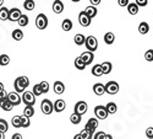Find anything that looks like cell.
I'll return each instance as SVG.
<instances>
[{"label": "cell", "mask_w": 153, "mask_h": 139, "mask_svg": "<svg viewBox=\"0 0 153 139\" xmlns=\"http://www.w3.org/2000/svg\"><path fill=\"white\" fill-rule=\"evenodd\" d=\"M88 110V105L85 102V101H79L77 104L75 105V108H74V113H77V115L82 116L87 112Z\"/></svg>", "instance_id": "cell-8"}, {"label": "cell", "mask_w": 153, "mask_h": 139, "mask_svg": "<svg viewBox=\"0 0 153 139\" xmlns=\"http://www.w3.org/2000/svg\"><path fill=\"white\" fill-rule=\"evenodd\" d=\"M0 139H5V133H1V132H0Z\"/></svg>", "instance_id": "cell-51"}, {"label": "cell", "mask_w": 153, "mask_h": 139, "mask_svg": "<svg viewBox=\"0 0 153 139\" xmlns=\"http://www.w3.org/2000/svg\"><path fill=\"white\" fill-rule=\"evenodd\" d=\"M105 108H107V111H108L109 115H114V113H117V111H118V106H117V104H114V102L107 104Z\"/></svg>", "instance_id": "cell-24"}, {"label": "cell", "mask_w": 153, "mask_h": 139, "mask_svg": "<svg viewBox=\"0 0 153 139\" xmlns=\"http://www.w3.org/2000/svg\"><path fill=\"white\" fill-rule=\"evenodd\" d=\"M12 38H14L15 41H21L23 38V31L20 30V29H16L12 31Z\"/></svg>", "instance_id": "cell-22"}, {"label": "cell", "mask_w": 153, "mask_h": 139, "mask_svg": "<svg viewBox=\"0 0 153 139\" xmlns=\"http://www.w3.org/2000/svg\"><path fill=\"white\" fill-rule=\"evenodd\" d=\"M53 107H54V111L55 112H62L66 108V104L64 100H56L55 102L53 104Z\"/></svg>", "instance_id": "cell-15"}, {"label": "cell", "mask_w": 153, "mask_h": 139, "mask_svg": "<svg viewBox=\"0 0 153 139\" xmlns=\"http://www.w3.org/2000/svg\"><path fill=\"white\" fill-rule=\"evenodd\" d=\"M7 100H9V102L12 105V106H19L20 104H21V97H20V95L16 92V91H14V92H9V96H7Z\"/></svg>", "instance_id": "cell-11"}, {"label": "cell", "mask_w": 153, "mask_h": 139, "mask_svg": "<svg viewBox=\"0 0 153 139\" xmlns=\"http://www.w3.org/2000/svg\"><path fill=\"white\" fill-rule=\"evenodd\" d=\"M136 5L137 6H146L147 4H148V2H147V0H136Z\"/></svg>", "instance_id": "cell-46"}, {"label": "cell", "mask_w": 153, "mask_h": 139, "mask_svg": "<svg viewBox=\"0 0 153 139\" xmlns=\"http://www.w3.org/2000/svg\"><path fill=\"white\" fill-rule=\"evenodd\" d=\"M105 139H113V137H111L110 134H107V135H105Z\"/></svg>", "instance_id": "cell-53"}, {"label": "cell", "mask_w": 153, "mask_h": 139, "mask_svg": "<svg viewBox=\"0 0 153 139\" xmlns=\"http://www.w3.org/2000/svg\"><path fill=\"white\" fill-rule=\"evenodd\" d=\"M11 123L15 128H21V116H14L11 119Z\"/></svg>", "instance_id": "cell-36"}, {"label": "cell", "mask_w": 153, "mask_h": 139, "mask_svg": "<svg viewBox=\"0 0 153 139\" xmlns=\"http://www.w3.org/2000/svg\"><path fill=\"white\" fill-rule=\"evenodd\" d=\"M70 122L72 124H79L81 122V116L77 115V113H72V115L70 116Z\"/></svg>", "instance_id": "cell-38"}, {"label": "cell", "mask_w": 153, "mask_h": 139, "mask_svg": "<svg viewBox=\"0 0 153 139\" xmlns=\"http://www.w3.org/2000/svg\"><path fill=\"white\" fill-rule=\"evenodd\" d=\"M53 11L55 12V14H61V12L64 11V3L60 2V0H55V2L53 3Z\"/></svg>", "instance_id": "cell-16"}, {"label": "cell", "mask_w": 153, "mask_h": 139, "mask_svg": "<svg viewBox=\"0 0 153 139\" xmlns=\"http://www.w3.org/2000/svg\"><path fill=\"white\" fill-rule=\"evenodd\" d=\"M74 139H82V137H81V134H76L74 137Z\"/></svg>", "instance_id": "cell-50"}, {"label": "cell", "mask_w": 153, "mask_h": 139, "mask_svg": "<svg viewBox=\"0 0 153 139\" xmlns=\"http://www.w3.org/2000/svg\"><path fill=\"white\" fill-rule=\"evenodd\" d=\"M127 11H129L130 15H136L138 12V6L136 5V3H130L127 5Z\"/></svg>", "instance_id": "cell-27"}, {"label": "cell", "mask_w": 153, "mask_h": 139, "mask_svg": "<svg viewBox=\"0 0 153 139\" xmlns=\"http://www.w3.org/2000/svg\"><path fill=\"white\" fill-rule=\"evenodd\" d=\"M85 12H86V15L88 16V17H90L91 20L97 15V9H96V6H92V5H90V6H87L86 8V10H85Z\"/></svg>", "instance_id": "cell-18"}, {"label": "cell", "mask_w": 153, "mask_h": 139, "mask_svg": "<svg viewBox=\"0 0 153 139\" xmlns=\"http://www.w3.org/2000/svg\"><path fill=\"white\" fill-rule=\"evenodd\" d=\"M11 139H23V138H22V134H20V133H15V134H12Z\"/></svg>", "instance_id": "cell-48"}, {"label": "cell", "mask_w": 153, "mask_h": 139, "mask_svg": "<svg viewBox=\"0 0 153 139\" xmlns=\"http://www.w3.org/2000/svg\"><path fill=\"white\" fill-rule=\"evenodd\" d=\"M80 134H81L82 139H92V138H93V134H91L90 132H87V131H85V129H83Z\"/></svg>", "instance_id": "cell-42"}, {"label": "cell", "mask_w": 153, "mask_h": 139, "mask_svg": "<svg viewBox=\"0 0 153 139\" xmlns=\"http://www.w3.org/2000/svg\"><path fill=\"white\" fill-rule=\"evenodd\" d=\"M9 12H10V10L7 8H5V6L0 8V20H1V21L9 20Z\"/></svg>", "instance_id": "cell-20"}, {"label": "cell", "mask_w": 153, "mask_h": 139, "mask_svg": "<svg viewBox=\"0 0 153 139\" xmlns=\"http://www.w3.org/2000/svg\"><path fill=\"white\" fill-rule=\"evenodd\" d=\"M39 85H41V89H42V92L43 94H47L49 91V84L47 81H42Z\"/></svg>", "instance_id": "cell-41"}, {"label": "cell", "mask_w": 153, "mask_h": 139, "mask_svg": "<svg viewBox=\"0 0 153 139\" xmlns=\"http://www.w3.org/2000/svg\"><path fill=\"white\" fill-rule=\"evenodd\" d=\"M31 125V119L26 116H21V127L23 128H28Z\"/></svg>", "instance_id": "cell-35"}, {"label": "cell", "mask_w": 153, "mask_h": 139, "mask_svg": "<svg viewBox=\"0 0 153 139\" xmlns=\"http://www.w3.org/2000/svg\"><path fill=\"white\" fill-rule=\"evenodd\" d=\"M36 26L38 30H45L48 27V17L44 14H39L36 17Z\"/></svg>", "instance_id": "cell-4"}, {"label": "cell", "mask_w": 153, "mask_h": 139, "mask_svg": "<svg viewBox=\"0 0 153 139\" xmlns=\"http://www.w3.org/2000/svg\"><path fill=\"white\" fill-rule=\"evenodd\" d=\"M100 3V0H91V4H92V6H94V5H98Z\"/></svg>", "instance_id": "cell-49"}, {"label": "cell", "mask_w": 153, "mask_h": 139, "mask_svg": "<svg viewBox=\"0 0 153 139\" xmlns=\"http://www.w3.org/2000/svg\"><path fill=\"white\" fill-rule=\"evenodd\" d=\"M4 5V0H0V6Z\"/></svg>", "instance_id": "cell-54"}, {"label": "cell", "mask_w": 153, "mask_h": 139, "mask_svg": "<svg viewBox=\"0 0 153 139\" xmlns=\"http://www.w3.org/2000/svg\"><path fill=\"white\" fill-rule=\"evenodd\" d=\"M75 67L77 68L79 70H83V69H85L87 65L85 64V63H83V60H82L80 57H77V58L75 59Z\"/></svg>", "instance_id": "cell-29"}, {"label": "cell", "mask_w": 153, "mask_h": 139, "mask_svg": "<svg viewBox=\"0 0 153 139\" xmlns=\"http://www.w3.org/2000/svg\"><path fill=\"white\" fill-rule=\"evenodd\" d=\"M97 128H98V119L97 118H90L85 125V131L90 132L91 134H93Z\"/></svg>", "instance_id": "cell-9"}, {"label": "cell", "mask_w": 153, "mask_h": 139, "mask_svg": "<svg viewBox=\"0 0 153 139\" xmlns=\"http://www.w3.org/2000/svg\"><path fill=\"white\" fill-rule=\"evenodd\" d=\"M30 85V79L27 78V77H19V78H16V80H15V83H14V86H15V91L17 92V94H20V92H25L26 91V87Z\"/></svg>", "instance_id": "cell-1"}, {"label": "cell", "mask_w": 153, "mask_h": 139, "mask_svg": "<svg viewBox=\"0 0 153 139\" xmlns=\"http://www.w3.org/2000/svg\"><path fill=\"white\" fill-rule=\"evenodd\" d=\"M1 90H4V84L0 81V91H1Z\"/></svg>", "instance_id": "cell-52"}, {"label": "cell", "mask_w": 153, "mask_h": 139, "mask_svg": "<svg viewBox=\"0 0 153 139\" xmlns=\"http://www.w3.org/2000/svg\"><path fill=\"white\" fill-rule=\"evenodd\" d=\"M93 91L97 96H102L105 92V85H103L102 83H97L93 85Z\"/></svg>", "instance_id": "cell-14"}, {"label": "cell", "mask_w": 153, "mask_h": 139, "mask_svg": "<svg viewBox=\"0 0 153 139\" xmlns=\"http://www.w3.org/2000/svg\"><path fill=\"white\" fill-rule=\"evenodd\" d=\"M9 64H10V57L7 54H1L0 56V65L5 67V65H9Z\"/></svg>", "instance_id": "cell-31"}, {"label": "cell", "mask_w": 153, "mask_h": 139, "mask_svg": "<svg viewBox=\"0 0 153 139\" xmlns=\"http://www.w3.org/2000/svg\"><path fill=\"white\" fill-rule=\"evenodd\" d=\"M7 129H9L7 122L5 119H3V118H0V132H1V133H6Z\"/></svg>", "instance_id": "cell-37"}, {"label": "cell", "mask_w": 153, "mask_h": 139, "mask_svg": "<svg viewBox=\"0 0 153 139\" xmlns=\"http://www.w3.org/2000/svg\"><path fill=\"white\" fill-rule=\"evenodd\" d=\"M118 4H119L120 6H127V5H129L130 3H129V0H119Z\"/></svg>", "instance_id": "cell-47"}, {"label": "cell", "mask_w": 153, "mask_h": 139, "mask_svg": "<svg viewBox=\"0 0 153 139\" xmlns=\"http://www.w3.org/2000/svg\"><path fill=\"white\" fill-rule=\"evenodd\" d=\"M119 84L117 81H109L105 84V92L109 95H115L119 91Z\"/></svg>", "instance_id": "cell-7"}, {"label": "cell", "mask_w": 153, "mask_h": 139, "mask_svg": "<svg viewBox=\"0 0 153 139\" xmlns=\"http://www.w3.org/2000/svg\"><path fill=\"white\" fill-rule=\"evenodd\" d=\"M146 137L148 139H153V127H148L146 129Z\"/></svg>", "instance_id": "cell-44"}, {"label": "cell", "mask_w": 153, "mask_h": 139, "mask_svg": "<svg viewBox=\"0 0 153 139\" xmlns=\"http://www.w3.org/2000/svg\"><path fill=\"white\" fill-rule=\"evenodd\" d=\"M33 95L34 96H41L43 92H42V89H41V85L39 84H36L34 86H33Z\"/></svg>", "instance_id": "cell-39"}, {"label": "cell", "mask_w": 153, "mask_h": 139, "mask_svg": "<svg viewBox=\"0 0 153 139\" xmlns=\"http://www.w3.org/2000/svg\"><path fill=\"white\" fill-rule=\"evenodd\" d=\"M92 74L94 77H102L103 75V69H102V64H96L92 68Z\"/></svg>", "instance_id": "cell-25"}, {"label": "cell", "mask_w": 153, "mask_h": 139, "mask_svg": "<svg viewBox=\"0 0 153 139\" xmlns=\"http://www.w3.org/2000/svg\"><path fill=\"white\" fill-rule=\"evenodd\" d=\"M21 16H22V12H21L20 9H17V8L10 9V12H9V20H10V21H12V22L19 21Z\"/></svg>", "instance_id": "cell-10"}, {"label": "cell", "mask_w": 153, "mask_h": 139, "mask_svg": "<svg viewBox=\"0 0 153 139\" xmlns=\"http://www.w3.org/2000/svg\"><path fill=\"white\" fill-rule=\"evenodd\" d=\"M74 41H75V43L77 44V46H82V44H85L86 38H85V36H83V35L77 33V35H75V37H74Z\"/></svg>", "instance_id": "cell-23"}, {"label": "cell", "mask_w": 153, "mask_h": 139, "mask_svg": "<svg viewBox=\"0 0 153 139\" xmlns=\"http://www.w3.org/2000/svg\"><path fill=\"white\" fill-rule=\"evenodd\" d=\"M61 29L65 31V32H69L72 30V21L70 19H65L61 23Z\"/></svg>", "instance_id": "cell-19"}, {"label": "cell", "mask_w": 153, "mask_h": 139, "mask_svg": "<svg viewBox=\"0 0 153 139\" xmlns=\"http://www.w3.org/2000/svg\"><path fill=\"white\" fill-rule=\"evenodd\" d=\"M105 135H107V133H104V132H98L94 134V139H105Z\"/></svg>", "instance_id": "cell-45"}, {"label": "cell", "mask_w": 153, "mask_h": 139, "mask_svg": "<svg viewBox=\"0 0 153 139\" xmlns=\"http://www.w3.org/2000/svg\"><path fill=\"white\" fill-rule=\"evenodd\" d=\"M17 22H19V25H20L21 27L27 26V25H28V22H30V20H28V16H27V15H23V14H22V16L20 17V20H19Z\"/></svg>", "instance_id": "cell-34"}, {"label": "cell", "mask_w": 153, "mask_h": 139, "mask_svg": "<svg viewBox=\"0 0 153 139\" xmlns=\"http://www.w3.org/2000/svg\"><path fill=\"white\" fill-rule=\"evenodd\" d=\"M23 116H26L28 118H31L32 116H34V108L33 107H30V106H26L23 110Z\"/></svg>", "instance_id": "cell-30"}, {"label": "cell", "mask_w": 153, "mask_h": 139, "mask_svg": "<svg viewBox=\"0 0 153 139\" xmlns=\"http://www.w3.org/2000/svg\"><path fill=\"white\" fill-rule=\"evenodd\" d=\"M0 107H1L4 111H7V112L14 108V106L9 102V100H5V101H3V102H0Z\"/></svg>", "instance_id": "cell-32"}, {"label": "cell", "mask_w": 153, "mask_h": 139, "mask_svg": "<svg viewBox=\"0 0 153 139\" xmlns=\"http://www.w3.org/2000/svg\"><path fill=\"white\" fill-rule=\"evenodd\" d=\"M7 96H9V92H6L5 89L0 91V102H3V101L7 100Z\"/></svg>", "instance_id": "cell-43"}, {"label": "cell", "mask_w": 153, "mask_h": 139, "mask_svg": "<svg viewBox=\"0 0 153 139\" xmlns=\"http://www.w3.org/2000/svg\"><path fill=\"white\" fill-rule=\"evenodd\" d=\"M65 91V85H64L61 81H55L54 83V92L58 95H61Z\"/></svg>", "instance_id": "cell-17"}, {"label": "cell", "mask_w": 153, "mask_h": 139, "mask_svg": "<svg viewBox=\"0 0 153 139\" xmlns=\"http://www.w3.org/2000/svg\"><path fill=\"white\" fill-rule=\"evenodd\" d=\"M102 69H103V74H109L113 69V65L110 62H104L102 63Z\"/></svg>", "instance_id": "cell-28"}, {"label": "cell", "mask_w": 153, "mask_h": 139, "mask_svg": "<svg viewBox=\"0 0 153 139\" xmlns=\"http://www.w3.org/2000/svg\"><path fill=\"white\" fill-rule=\"evenodd\" d=\"M80 58L83 60V63H85L86 65H88V64H91V63L93 62L94 54H93L92 52H88V50H86V52H83V53L80 56Z\"/></svg>", "instance_id": "cell-13"}, {"label": "cell", "mask_w": 153, "mask_h": 139, "mask_svg": "<svg viewBox=\"0 0 153 139\" xmlns=\"http://www.w3.org/2000/svg\"><path fill=\"white\" fill-rule=\"evenodd\" d=\"M114 41H115V36H114L113 32H108V33L104 35V42L107 44H113Z\"/></svg>", "instance_id": "cell-26"}, {"label": "cell", "mask_w": 153, "mask_h": 139, "mask_svg": "<svg viewBox=\"0 0 153 139\" xmlns=\"http://www.w3.org/2000/svg\"><path fill=\"white\" fill-rule=\"evenodd\" d=\"M41 110L44 115H50L53 111H54V107H53V102L48 98H44L41 104Z\"/></svg>", "instance_id": "cell-6"}, {"label": "cell", "mask_w": 153, "mask_h": 139, "mask_svg": "<svg viewBox=\"0 0 153 139\" xmlns=\"http://www.w3.org/2000/svg\"><path fill=\"white\" fill-rule=\"evenodd\" d=\"M94 113H96L97 119H105V118L109 116V113H108L105 106H103V105L96 106V107H94Z\"/></svg>", "instance_id": "cell-5"}, {"label": "cell", "mask_w": 153, "mask_h": 139, "mask_svg": "<svg viewBox=\"0 0 153 139\" xmlns=\"http://www.w3.org/2000/svg\"><path fill=\"white\" fill-rule=\"evenodd\" d=\"M149 31V25L147 22H141L138 25V32L141 35H146Z\"/></svg>", "instance_id": "cell-21"}, {"label": "cell", "mask_w": 153, "mask_h": 139, "mask_svg": "<svg viewBox=\"0 0 153 139\" xmlns=\"http://www.w3.org/2000/svg\"><path fill=\"white\" fill-rule=\"evenodd\" d=\"M79 22H80L81 26L87 27V26H90V25H91V19L86 15L85 11H81L80 15H79Z\"/></svg>", "instance_id": "cell-12"}, {"label": "cell", "mask_w": 153, "mask_h": 139, "mask_svg": "<svg viewBox=\"0 0 153 139\" xmlns=\"http://www.w3.org/2000/svg\"><path fill=\"white\" fill-rule=\"evenodd\" d=\"M34 6H36V3L33 2V0H26V2L23 3V8L26 10H28V11H32L34 9Z\"/></svg>", "instance_id": "cell-33"}, {"label": "cell", "mask_w": 153, "mask_h": 139, "mask_svg": "<svg viewBox=\"0 0 153 139\" xmlns=\"http://www.w3.org/2000/svg\"><path fill=\"white\" fill-rule=\"evenodd\" d=\"M85 44H86V48L88 49V52H96L97 50V48H98V41H97V38L94 36H88V37H86V42H85Z\"/></svg>", "instance_id": "cell-2"}, {"label": "cell", "mask_w": 153, "mask_h": 139, "mask_svg": "<svg viewBox=\"0 0 153 139\" xmlns=\"http://www.w3.org/2000/svg\"><path fill=\"white\" fill-rule=\"evenodd\" d=\"M145 59L147 62H153V49H148L146 54H145Z\"/></svg>", "instance_id": "cell-40"}, {"label": "cell", "mask_w": 153, "mask_h": 139, "mask_svg": "<svg viewBox=\"0 0 153 139\" xmlns=\"http://www.w3.org/2000/svg\"><path fill=\"white\" fill-rule=\"evenodd\" d=\"M21 100L23 101V104L26 106H30V107H33L34 102H36V96L33 95L32 91H25L22 94V97Z\"/></svg>", "instance_id": "cell-3"}]
</instances>
